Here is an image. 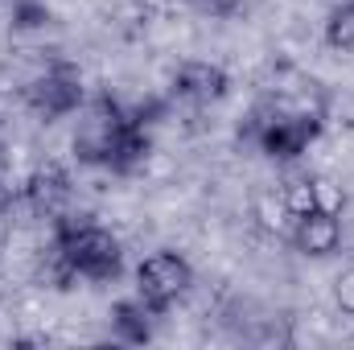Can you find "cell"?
<instances>
[{
  "instance_id": "cell-1",
  "label": "cell",
  "mask_w": 354,
  "mask_h": 350,
  "mask_svg": "<svg viewBox=\"0 0 354 350\" xmlns=\"http://www.w3.org/2000/svg\"><path fill=\"white\" fill-rule=\"evenodd\" d=\"M75 157L95 169L132 174L149 157V132L145 116H128L111 95H95L79 107V132H75Z\"/></svg>"
},
{
  "instance_id": "cell-2",
  "label": "cell",
  "mask_w": 354,
  "mask_h": 350,
  "mask_svg": "<svg viewBox=\"0 0 354 350\" xmlns=\"http://www.w3.org/2000/svg\"><path fill=\"white\" fill-rule=\"evenodd\" d=\"M54 268L62 280H115L120 268H124V248L120 239L95 223V219H75V214H62L54 219Z\"/></svg>"
},
{
  "instance_id": "cell-3",
  "label": "cell",
  "mask_w": 354,
  "mask_h": 350,
  "mask_svg": "<svg viewBox=\"0 0 354 350\" xmlns=\"http://www.w3.org/2000/svg\"><path fill=\"white\" fill-rule=\"evenodd\" d=\"M322 136V116L309 107H272L256 124V145L272 161H297Z\"/></svg>"
},
{
  "instance_id": "cell-4",
  "label": "cell",
  "mask_w": 354,
  "mask_h": 350,
  "mask_svg": "<svg viewBox=\"0 0 354 350\" xmlns=\"http://www.w3.org/2000/svg\"><path fill=\"white\" fill-rule=\"evenodd\" d=\"M194 284V268L177 252H153L136 264V297L153 309V313H169L177 301L189 293Z\"/></svg>"
},
{
  "instance_id": "cell-5",
  "label": "cell",
  "mask_w": 354,
  "mask_h": 350,
  "mask_svg": "<svg viewBox=\"0 0 354 350\" xmlns=\"http://www.w3.org/2000/svg\"><path fill=\"white\" fill-rule=\"evenodd\" d=\"M21 99H25V107H29L37 120H62V116H75V111L87 103L79 71L66 66V62L41 71L37 79H29L25 91H21Z\"/></svg>"
},
{
  "instance_id": "cell-6",
  "label": "cell",
  "mask_w": 354,
  "mask_h": 350,
  "mask_svg": "<svg viewBox=\"0 0 354 350\" xmlns=\"http://www.w3.org/2000/svg\"><path fill=\"white\" fill-rule=\"evenodd\" d=\"M288 243H292L301 256H313V260L334 256V252L342 248V214H338L330 202L292 214V223H288Z\"/></svg>"
},
{
  "instance_id": "cell-7",
  "label": "cell",
  "mask_w": 354,
  "mask_h": 350,
  "mask_svg": "<svg viewBox=\"0 0 354 350\" xmlns=\"http://www.w3.org/2000/svg\"><path fill=\"white\" fill-rule=\"evenodd\" d=\"M231 87L227 71L214 66V62H181L174 75V95L181 103H194V107H206V103H218Z\"/></svg>"
},
{
  "instance_id": "cell-8",
  "label": "cell",
  "mask_w": 354,
  "mask_h": 350,
  "mask_svg": "<svg viewBox=\"0 0 354 350\" xmlns=\"http://www.w3.org/2000/svg\"><path fill=\"white\" fill-rule=\"evenodd\" d=\"M66 202H71V177L62 174L58 165H46L29 177L25 185V206L37 214V219H62L66 214Z\"/></svg>"
},
{
  "instance_id": "cell-9",
  "label": "cell",
  "mask_w": 354,
  "mask_h": 350,
  "mask_svg": "<svg viewBox=\"0 0 354 350\" xmlns=\"http://www.w3.org/2000/svg\"><path fill=\"white\" fill-rule=\"evenodd\" d=\"M157 317H161V313H153V309L132 293L128 301H120V305H115L111 326H115V338H124V342L140 347V342H149V338H153V322H157Z\"/></svg>"
},
{
  "instance_id": "cell-10",
  "label": "cell",
  "mask_w": 354,
  "mask_h": 350,
  "mask_svg": "<svg viewBox=\"0 0 354 350\" xmlns=\"http://www.w3.org/2000/svg\"><path fill=\"white\" fill-rule=\"evenodd\" d=\"M326 46L338 50V54H351L354 50V0H342L330 21H326Z\"/></svg>"
},
{
  "instance_id": "cell-11",
  "label": "cell",
  "mask_w": 354,
  "mask_h": 350,
  "mask_svg": "<svg viewBox=\"0 0 354 350\" xmlns=\"http://www.w3.org/2000/svg\"><path fill=\"white\" fill-rule=\"evenodd\" d=\"M185 8H194V12H202V17H210V21H218V17H231L235 8H239V0H181Z\"/></svg>"
},
{
  "instance_id": "cell-12",
  "label": "cell",
  "mask_w": 354,
  "mask_h": 350,
  "mask_svg": "<svg viewBox=\"0 0 354 350\" xmlns=\"http://www.w3.org/2000/svg\"><path fill=\"white\" fill-rule=\"evenodd\" d=\"M334 301H338V309H342V313H351V317H354V264L338 276V280H334Z\"/></svg>"
},
{
  "instance_id": "cell-13",
  "label": "cell",
  "mask_w": 354,
  "mask_h": 350,
  "mask_svg": "<svg viewBox=\"0 0 354 350\" xmlns=\"http://www.w3.org/2000/svg\"><path fill=\"white\" fill-rule=\"evenodd\" d=\"M8 239H12V202L0 198V252L8 248Z\"/></svg>"
},
{
  "instance_id": "cell-14",
  "label": "cell",
  "mask_w": 354,
  "mask_h": 350,
  "mask_svg": "<svg viewBox=\"0 0 354 350\" xmlns=\"http://www.w3.org/2000/svg\"><path fill=\"white\" fill-rule=\"evenodd\" d=\"M140 4H145V8H149V12H165V8H169V4H174V0H140Z\"/></svg>"
}]
</instances>
